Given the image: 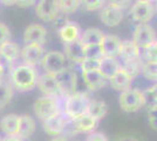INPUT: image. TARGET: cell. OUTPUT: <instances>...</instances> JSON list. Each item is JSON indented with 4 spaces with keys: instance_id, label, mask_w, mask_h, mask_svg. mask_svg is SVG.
<instances>
[{
    "instance_id": "cell-43",
    "label": "cell",
    "mask_w": 157,
    "mask_h": 141,
    "mask_svg": "<svg viewBox=\"0 0 157 141\" xmlns=\"http://www.w3.org/2000/svg\"><path fill=\"white\" fill-rule=\"evenodd\" d=\"M51 141H67V140H66V138H63V136L56 135V136H54V138H53Z\"/></svg>"
},
{
    "instance_id": "cell-1",
    "label": "cell",
    "mask_w": 157,
    "mask_h": 141,
    "mask_svg": "<svg viewBox=\"0 0 157 141\" xmlns=\"http://www.w3.org/2000/svg\"><path fill=\"white\" fill-rule=\"evenodd\" d=\"M39 74L35 67L28 65H18L10 71L8 80L12 84L14 89L19 92H29L36 87Z\"/></svg>"
},
{
    "instance_id": "cell-4",
    "label": "cell",
    "mask_w": 157,
    "mask_h": 141,
    "mask_svg": "<svg viewBox=\"0 0 157 141\" xmlns=\"http://www.w3.org/2000/svg\"><path fill=\"white\" fill-rule=\"evenodd\" d=\"M33 111L36 118H39L41 121L47 120L54 115L62 113L59 99L53 96H47V95L41 96L34 101Z\"/></svg>"
},
{
    "instance_id": "cell-20",
    "label": "cell",
    "mask_w": 157,
    "mask_h": 141,
    "mask_svg": "<svg viewBox=\"0 0 157 141\" xmlns=\"http://www.w3.org/2000/svg\"><path fill=\"white\" fill-rule=\"evenodd\" d=\"M131 82H132V79L128 75V73L125 72L124 69L121 68L118 69L116 73L114 74L109 79V85L113 89L117 91V92H123L125 89L131 87Z\"/></svg>"
},
{
    "instance_id": "cell-26",
    "label": "cell",
    "mask_w": 157,
    "mask_h": 141,
    "mask_svg": "<svg viewBox=\"0 0 157 141\" xmlns=\"http://www.w3.org/2000/svg\"><path fill=\"white\" fill-rule=\"evenodd\" d=\"M19 115L7 114L0 120V129L5 135H17L18 133Z\"/></svg>"
},
{
    "instance_id": "cell-28",
    "label": "cell",
    "mask_w": 157,
    "mask_h": 141,
    "mask_svg": "<svg viewBox=\"0 0 157 141\" xmlns=\"http://www.w3.org/2000/svg\"><path fill=\"white\" fill-rule=\"evenodd\" d=\"M13 86L10 80L0 79V109L6 107L13 98Z\"/></svg>"
},
{
    "instance_id": "cell-11",
    "label": "cell",
    "mask_w": 157,
    "mask_h": 141,
    "mask_svg": "<svg viewBox=\"0 0 157 141\" xmlns=\"http://www.w3.org/2000/svg\"><path fill=\"white\" fill-rule=\"evenodd\" d=\"M36 86L40 89V92L47 96H53V98H58V99L63 96L61 93L58 80H56L55 75H53V74L44 73L42 75H39Z\"/></svg>"
},
{
    "instance_id": "cell-30",
    "label": "cell",
    "mask_w": 157,
    "mask_h": 141,
    "mask_svg": "<svg viewBox=\"0 0 157 141\" xmlns=\"http://www.w3.org/2000/svg\"><path fill=\"white\" fill-rule=\"evenodd\" d=\"M141 73L147 80L157 81V61L143 60Z\"/></svg>"
},
{
    "instance_id": "cell-46",
    "label": "cell",
    "mask_w": 157,
    "mask_h": 141,
    "mask_svg": "<svg viewBox=\"0 0 157 141\" xmlns=\"http://www.w3.org/2000/svg\"><path fill=\"white\" fill-rule=\"evenodd\" d=\"M148 1H151V2H156L157 0H148Z\"/></svg>"
},
{
    "instance_id": "cell-3",
    "label": "cell",
    "mask_w": 157,
    "mask_h": 141,
    "mask_svg": "<svg viewBox=\"0 0 157 141\" xmlns=\"http://www.w3.org/2000/svg\"><path fill=\"white\" fill-rule=\"evenodd\" d=\"M118 104L122 111H124L127 113H134L145 106L147 99L142 91H140L138 88L130 87L121 92L118 96Z\"/></svg>"
},
{
    "instance_id": "cell-44",
    "label": "cell",
    "mask_w": 157,
    "mask_h": 141,
    "mask_svg": "<svg viewBox=\"0 0 157 141\" xmlns=\"http://www.w3.org/2000/svg\"><path fill=\"white\" fill-rule=\"evenodd\" d=\"M4 74H5V67L1 65V62H0V79H2L4 78Z\"/></svg>"
},
{
    "instance_id": "cell-13",
    "label": "cell",
    "mask_w": 157,
    "mask_h": 141,
    "mask_svg": "<svg viewBox=\"0 0 157 141\" xmlns=\"http://www.w3.org/2000/svg\"><path fill=\"white\" fill-rule=\"evenodd\" d=\"M100 20L108 27L118 26L123 20V10L105 4L100 11Z\"/></svg>"
},
{
    "instance_id": "cell-21",
    "label": "cell",
    "mask_w": 157,
    "mask_h": 141,
    "mask_svg": "<svg viewBox=\"0 0 157 141\" xmlns=\"http://www.w3.org/2000/svg\"><path fill=\"white\" fill-rule=\"evenodd\" d=\"M73 121V128L76 133H92L98 125V120L90 115L85 114Z\"/></svg>"
},
{
    "instance_id": "cell-5",
    "label": "cell",
    "mask_w": 157,
    "mask_h": 141,
    "mask_svg": "<svg viewBox=\"0 0 157 141\" xmlns=\"http://www.w3.org/2000/svg\"><path fill=\"white\" fill-rule=\"evenodd\" d=\"M131 19L137 24H148L156 14L155 2L148 0H136L129 11Z\"/></svg>"
},
{
    "instance_id": "cell-17",
    "label": "cell",
    "mask_w": 157,
    "mask_h": 141,
    "mask_svg": "<svg viewBox=\"0 0 157 141\" xmlns=\"http://www.w3.org/2000/svg\"><path fill=\"white\" fill-rule=\"evenodd\" d=\"M81 33H82V31H81L80 26L74 21H67L59 29V37L63 44L80 40Z\"/></svg>"
},
{
    "instance_id": "cell-10",
    "label": "cell",
    "mask_w": 157,
    "mask_h": 141,
    "mask_svg": "<svg viewBox=\"0 0 157 141\" xmlns=\"http://www.w3.org/2000/svg\"><path fill=\"white\" fill-rule=\"evenodd\" d=\"M45 55V49L42 45L39 44H25L21 48L20 58L22 59L25 65L35 67L41 64V60Z\"/></svg>"
},
{
    "instance_id": "cell-9",
    "label": "cell",
    "mask_w": 157,
    "mask_h": 141,
    "mask_svg": "<svg viewBox=\"0 0 157 141\" xmlns=\"http://www.w3.org/2000/svg\"><path fill=\"white\" fill-rule=\"evenodd\" d=\"M55 78L61 89V93L63 96H68L71 94L76 92L78 87V76L76 73L71 68H65L60 73L55 74Z\"/></svg>"
},
{
    "instance_id": "cell-12",
    "label": "cell",
    "mask_w": 157,
    "mask_h": 141,
    "mask_svg": "<svg viewBox=\"0 0 157 141\" xmlns=\"http://www.w3.org/2000/svg\"><path fill=\"white\" fill-rule=\"evenodd\" d=\"M21 48L18 44L7 40L0 46V62L4 67H11L20 58Z\"/></svg>"
},
{
    "instance_id": "cell-45",
    "label": "cell",
    "mask_w": 157,
    "mask_h": 141,
    "mask_svg": "<svg viewBox=\"0 0 157 141\" xmlns=\"http://www.w3.org/2000/svg\"><path fill=\"white\" fill-rule=\"evenodd\" d=\"M154 46L156 47V49H157V39H156V41H155V44H154Z\"/></svg>"
},
{
    "instance_id": "cell-8",
    "label": "cell",
    "mask_w": 157,
    "mask_h": 141,
    "mask_svg": "<svg viewBox=\"0 0 157 141\" xmlns=\"http://www.w3.org/2000/svg\"><path fill=\"white\" fill-rule=\"evenodd\" d=\"M35 13L40 20L45 22L56 20L61 14L58 0H38L35 4Z\"/></svg>"
},
{
    "instance_id": "cell-33",
    "label": "cell",
    "mask_w": 157,
    "mask_h": 141,
    "mask_svg": "<svg viewBox=\"0 0 157 141\" xmlns=\"http://www.w3.org/2000/svg\"><path fill=\"white\" fill-rule=\"evenodd\" d=\"M100 62H101V59L85 58L83 60L80 62L81 71L86 72V71H95V69H98L100 68Z\"/></svg>"
},
{
    "instance_id": "cell-41",
    "label": "cell",
    "mask_w": 157,
    "mask_h": 141,
    "mask_svg": "<svg viewBox=\"0 0 157 141\" xmlns=\"http://www.w3.org/2000/svg\"><path fill=\"white\" fill-rule=\"evenodd\" d=\"M0 141H24V139L18 136V135H6Z\"/></svg>"
},
{
    "instance_id": "cell-32",
    "label": "cell",
    "mask_w": 157,
    "mask_h": 141,
    "mask_svg": "<svg viewBox=\"0 0 157 141\" xmlns=\"http://www.w3.org/2000/svg\"><path fill=\"white\" fill-rule=\"evenodd\" d=\"M80 2L81 7L88 12L98 11L105 5V0H80Z\"/></svg>"
},
{
    "instance_id": "cell-42",
    "label": "cell",
    "mask_w": 157,
    "mask_h": 141,
    "mask_svg": "<svg viewBox=\"0 0 157 141\" xmlns=\"http://www.w3.org/2000/svg\"><path fill=\"white\" fill-rule=\"evenodd\" d=\"M0 2L5 6H13L17 5V0H0Z\"/></svg>"
},
{
    "instance_id": "cell-27",
    "label": "cell",
    "mask_w": 157,
    "mask_h": 141,
    "mask_svg": "<svg viewBox=\"0 0 157 141\" xmlns=\"http://www.w3.org/2000/svg\"><path fill=\"white\" fill-rule=\"evenodd\" d=\"M108 112V106L105 101L101 100H90L88 104V107H87V114L101 120L103 119Z\"/></svg>"
},
{
    "instance_id": "cell-23",
    "label": "cell",
    "mask_w": 157,
    "mask_h": 141,
    "mask_svg": "<svg viewBox=\"0 0 157 141\" xmlns=\"http://www.w3.org/2000/svg\"><path fill=\"white\" fill-rule=\"evenodd\" d=\"M123 61L134 60L141 58V48L135 44L132 40H123L121 42V48H120V55H118Z\"/></svg>"
},
{
    "instance_id": "cell-40",
    "label": "cell",
    "mask_w": 157,
    "mask_h": 141,
    "mask_svg": "<svg viewBox=\"0 0 157 141\" xmlns=\"http://www.w3.org/2000/svg\"><path fill=\"white\" fill-rule=\"evenodd\" d=\"M38 0H17V5L19 7H31Z\"/></svg>"
},
{
    "instance_id": "cell-29",
    "label": "cell",
    "mask_w": 157,
    "mask_h": 141,
    "mask_svg": "<svg viewBox=\"0 0 157 141\" xmlns=\"http://www.w3.org/2000/svg\"><path fill=\"white\" fill-rule=\"evenodd\" d=\"M142 62H143V59H142V55H141V58H137V59L123 61V64L121 66L128 73V75L134 80L140 75L141 71H142Z\"/></svg>"
},
{
    "instance_id": "cell-37",
    "label": "cell",
    "mask_w": 157,
    "mask_h": 141,
    "mask_svg": "<svg viewBox=\"0 0 157 141\" xmlns=\"http://www.w3.org/2000/svg\"><path fill=\"white\" fill-rule=\"evenodd\" d=\"M10 37H11L10 28H8L5 24L0 22V46H1L5 41L10 40Z\"/></svg>"
},
{
    "instance_id": "cell-15",
    "label": "cell",
    "mask_w": 157,
    "mask_h": 141,
    "mask_svg": "<svg viewBox=\"0 0 157 141\" xmlns=\"http://www.w3.org/2000/svg\"><path fill=\"white\" fill-rule=\"evenodd\" d=\"M66 127H67V119L62 113L54 115L52 118L42 121V128H44L45 133L52 135V136L61 135Z\"/></svg>"
},
{
    "instance_id": "cell-47",
    "label": "cell",
    "mask_w": 157,
    "mask_h": 141,
    "mask_svg": "<svg viewBox=\"0 0 157 141\" xmlns=\"http://www.w3.org/2000/svg\"><path fill=\"white\" fill-rule=\"evenodd\" d=\"M155 6H156V13H157V1L155 2Z\"/></svg>"
},
{
    "instance_id": "cell-24",
    "label": "cell",
    "mask_w": 157,
    "mask_h": 141,
    "mask_svg": "<svg viewBox=\"0 0 157 141\" xmlns=\"http://www.w3.org/2000/svg\"><path fill=\"white\" fill-rule=\"evenodd\" d=\"M120 68H121V64L118 62L117 58H109V57H102L101 58L98 71L101 72V74L107 80H109Z\"/></svg>"
},
{
    "instance_id": "cell-22",
    "label": "cell",
    "mask_w": 157,
    "mask_h": 141,
    "mask_svg": "<svg viewBox=\"0 0 157 141\" xmlns=\"http://www.w3.org/2000/svg\"><path fill=\"white\" fill-rule=\"evenodd\" d=\"M35 129H36V122L31 115H19L18 133H17L18 136L22 138V139H28L34 134Z\"/></svg>"
},
{
    "instance_id": "cell-25",
    "label": "cell",
    "mask_w": 157,
    "mask_h": 141,
    "mask_svg": "<svg viewBox=\"0 0 157 141\" xmlns=\"http://www.w3.org/2000/svg\"><path fill=\"white\" fill-rule=\"evenodd\" d=\"M105 37V33L96 27H90L85 29L81 37H80V41L83 44V46H92V45H100L101 41Z\"/></svg>"
},
{
    "instance_id": "cell-18",
    "label": "cell",
    "mask_w": 157,
    "mask_h": 141,
    "mask_svg": "<svg viewBox=\"0 0 157 141\" xmlns=\"http://www.w3.org/2000/svg\"><path fill=\"white\" fill-rule=\"evenodd\" d=\"M63 53H65L67 60L76 62V64H80L86 58L85 46L80 40L65 44Z\"/></svg>"
},
{
    "instance_id": "cell-39",
    "label": "cell",
    "mask_w": 157,
    "mask_h": 141,
    "mask_svg": "<svg viewBox=\"0 0 157 141\" xmlns=\"http://www.w3.org/2000/svg\"><path fill=\"white\" fill-rule=\"evenodd\" d=\"M87 141H108L105 134L100 132H92L89 136L87 138Z\"/></svg>"
},
{
    "instance_id": "cell-16",
    "label": "cell",
    "mask_w": 157,
    "mask_h": 141,
    "mask_svg": "<svg viewBox=\"0 0 157 141\" xmlns=\"http://www.w3.org/2000/svg\"><path fill=\"white\" fill-rule=\"evenodd\" d=\"M121 42H122V40L116 35L105 34L103 39L100 44L101 49H102V55L103 57H109V58H118Z\"/></svg>"
},
{
    "instance_id": "cell-6",
    "label": "cell",
    "mask_w": 157,
    "mask_h": 141,
    "mask_svg": "<svg viewBox=\"0 0 157 141\" xmlns=\"http://www.w3.org/2000/svg\"><path fill=\"white\" fill-rule=\"evenodd\" d=\"M67 58L63 52L59 51H49L45 53L42 60H41V66L44 68L45 73L48 74H55L60 73L61 71H63L67 68Z\"/></svg>"
},
{
    "instance_id": "cell-2",
    "label": "cell",
    "mask_w": 157,
    "mask_h": 141,
    "mask_svg": "<svg viewBox=\"0 0 157 141\" xmlns=\"http://www.w3.org/2000/svg\"><path fill=\"white\" fill-rule=\"evenodd\" d=\"M89 101H90L89 98L85 93L75 92L66 96L63 113L68 119L75 120L80 116L87 114V107H88Z\"/></svg>"
},
{
    "instance_id": "cell-19",
    "label": "cell",
    "mask_w": 157,
    "mask_h": 141,
    "mask_svg": "<svg viewBox=\"0 0 157 141\" xmlns=\"http://www.w3.org/2000/svg\"><path fill=\"white\" fill-rule=\"evenodd\" d=\"M82 79H83L85 85L90 91H98L100 88L105 87V81H107V79L101 74L98 69L82 72Z\"/></svg>"
},
{
    "instance_id": "cell-34",
    "label": "cell",
    "mask_w": 157,
    "mask_h": 141,
    "mask_svg": "<svg viewBox=\"0 0 157 141\" xmlns=\"http://www.w3.org/2000/svg\"><path fill=\"white\" fill-rule=\"evenodd\" d=\"M86 58H95V59H101L102 55V49L100 45H92V46H85Z\"/></svg>"
},
{
    "instance_id": "cell-36",
    "label": "cell",
    "mask_w": 157,
    "mask_h": 141,
    "mask_svg": "<svg viewBox=\"0 0 157 141\" xmlns=\"http://www.w3.org/2000/svg\"><path fill=\"white\" fill-rule=\"evenodd\" d=\"M131 1L132 0H105V4L111 5L114 7H117V8H121V10H124V8L130 6Z\"/></svg>"
},
{
    "instance_id": "cell-14",
    "label": "cell",
    "mask_w": 157,
    "mask_h": 141,
    "mask_svg": "<svg viewBox=\"0 0 157 141\" xmlns=\"http://www.w3.org/2000/svg\"><path fill=\"white\" fill-rule=\"evenodd\" d=\"M24 42L25 44H39L44 45L47 40V29L40 24H32L26 27L24 32Z\"/></svg>"
},
{
    "instance_id": "cell-7",
    "label": "cell",
    "mask_w": 157,
    "mask_h": 141,
    "mask_svg": "<svg viewBox=\"0 0 157 141\" xmlns=\"http://www.w3.org/2000/svg\"><path fill=\"white\" fill-rule=\"evenodd\" d=\"M156 32L148 24H137L132 32V40L141 49L152 46L156 41Z\"/></svg>"
},
{
    "instance_id": "cell-38",
    "label": "cell",
    "mask_w": 157,
    "mask_h": 141,
    "mask_svg": "<svg viewBox=\"0 0 157 141\" xmlns=\"http://www.w3.org/2000/svg\"><path fill=\"white\" fill-rule=\"evenodd\" d=\"M144 95H145V99L148 100V99H151L154 104H156L157 102V82L155 85H152L151 87H149L147 91H144L143 92Z\"/></svg>"
},
{
    "instance_id": "cell-31",
    "label": "cell",
    "mask_w": 157,
    "mask_h": 141,
    "mask_svg": "<svg viewBox=\"0 0 157 141\" xmlns=\"http://www.w3.org/2000/svg\"><path fill=\"white\" fill-rule=\"evenodd\" d=\"M58 5L61 14H72L81 7V2L80 0H58Z\"/></svg>"
},
{
    "instance_id": "cell-35",
    "label": "cell",
    "mask_w": 157,
    "mask_h": 141,
    "mask_svg": "<svg viewBox=\"0 0 157 141\" xmlns=\"http://www.w3.org/2000/svg\"><path fill=\"white\" fill-rule=\"evenodd\" d=\"M148 118H149V123H150L151 127L154 129H157V102L149 106Z\"/></svg>"
}]
</instances>
